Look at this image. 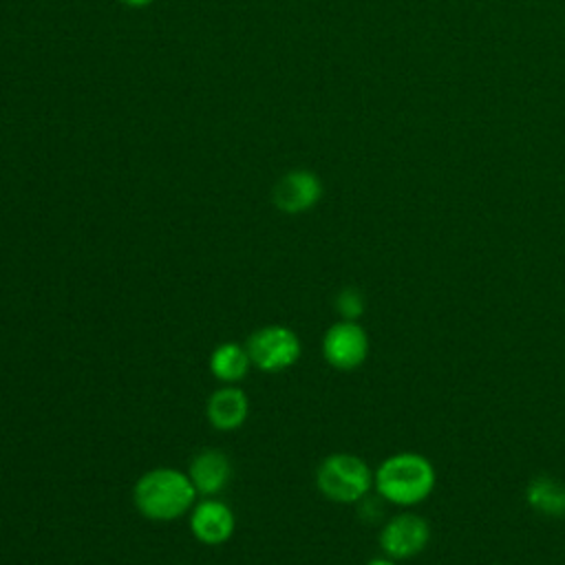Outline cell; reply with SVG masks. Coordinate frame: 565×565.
Masks as SVG:
<instances>
[{"instance_id":"5","label":"cell","mask_w":565,"mask_h":565,"mask_svg":"<svg viewBox=\"0 0 565 565\" xmlns=\"http://www.w3.org/2000/svg\"><path fill=\"white\" fill-rule=\"evenodd\" d=\"M369 333L358 320H338L322 335V358L338 371H353L369 358Z\"/></svg>"},{"instance_id":"1","label":"cell","mask_w":565,"mask_h":565,"mask_svg":"<svg viewBox=\"0 0 565 565\" xmlns=\"http://www.w3.org/2000/svg\"><path fill=\"white\" fill-rule=\"evenodd\" d=\"M196 497V488L192 486L188 472L168 466L143 472L132 488L137 510L150 521L181 519L192 510Z\"/></svg>"},{"instance_id":"13","label":"cell","mask_w":565,"mask_h":565,"mask_svg":"<svg viewBox=\"0 0 565 565\" xmlns=\"http://www.w3.org/2000/svg\"><path fill=\"white\" fill-rule=\"evenodd\" d=\"M364 296L355 287H344L335 296V311L340 313V320H358L364 313Z\"/></svg>"},{"instance_id":"15","label":"cell","mask_w":565,"mask_h":565,"mask_svg":"<svg viewBox=\"0 0 565 565\" xmlns=\"http://www.w3.org/2000/svg\"><path fill=\"white\" fill-rule=\"evenodd\" d=\"M124 4H128V7H146V4H150L152 0H121Z\"/></svg>"},{"instance_id":"11","label":"cell","mask_w":565,"mask_h":565,"mask_svg":"<svg viewBox=\"0 0 565 565\" xmlns=\"http://www.w3.org/2000/svg\"><path fill=\"white\" fill-rule=\"evenodd\" d=\"M525 501L539 514L554 519L565 516V481L550 475H539L525 486Z\"/></svg>"},{"instance_id":"7","label":"cell","mask_w":565,"mask_h":565,"mask_svg":"<svg viewBox=\"0 0 565 565\" xmlns=\"http://www.w3.org/2000/svg\"><path fill=\"white\" fill-rule=\"evenodd\" d=\"M236 516L227 503L216 497H203L190 510V532L203 545H221L232 539Z\"/></svg>"},{"instance_id":"14","label":"cell","mask_w":565,"mask_h":565,"mask_svg":"<svg viewBox=\"0 0 565 565\" xmlns=\"http://www.w3.org/2000/svg\"><path fill=\"white\" fill-rule=\"evenodd\" d=\"M366 565H397V561H393L388 556H377V558H371Z\"/></svg>"},{"instance_id":"9","label":"cell","mask_w":565,"mask_h":565,"mask_svg":"<svg viewBox=\"0 0 565 565\" xmlns=\"http://www.w3.org/2000/svg\"><path fill=\"white\" fill-rule=\"evenodd\" d=\"M205 415L212 428L221 433L238 430L249 415L247 393L238 384H223L210 395L205 404Z\"/></svg>"},{"instance_id":"2","label":"cell","mask_w":565,"mask_h":565,"mask_svg":"<svg viewBox=\"0 0 565 565\" xmlns=\"http://www.w3.org/2000/svg\"><path fill=\"white\" fill-rule=\"evenodd\" d=\"M435 481L437 475L430 459L413 450L395 452L373 470V488L377 494L399 508H413L428 499Z\"/></svg>"},{"instance_id":"8","label":"cell","mask_w":565,"mask_h":565,"mask_svg":"<svg viewBox=\"0 0 565 565\" xmlns=\"http://www.w3.org/2000/svg\"><path fill=\"white\" fill-rule=\"evenodd\" d=\"M271 199L280 212L302 214L322 199V181L311 170H291L278 179Z\"/></svg>"},{"instance_id":"12","label":"cell","mask_w":565,"mask_h":565,"mask_svg":"<svg viewBox=\"0 0 565 565\" xmlns=\"http://www.w3.org/2000/svg\"><path fill=\"white\" fill-rule=\"evenodd\" d=\"M249 353L238 342H223L210 355V373L221 384H238L249 373Z\"/></svg>"},{"instance_id":"3","label":"cell","mask_w":565,"mask_h":565,"mask_svg":"<svg viewBox=\"0 0 565 565\" xmlns=\"http://www.w3.org/2000/svg\"><path fill=\"white\" fill-rule=\"evenodd\" d=\"M316 486L333 503H360L373 488V470L358 455L333 452L320 461Z\"/></svg>"},{"instance_id":"4","label":"cell","mask_w":565,"mask_h":565,"mask_svg":"<svg viewBox=\"0 0 565 565\" xmlns=\"http://www.w3.org/2000/svg\"><path fill=\"white\" fill-rule=\"evenodd\" d=\"M245 349L252 366L265 373H278L294 366L302 353L300 338L285 324H265L256 329L247 338Z\"/></svg>"},{"instance_id":"6","label":"cell","mask_w":565,"mask_h":565,"mask_svg":"<svg viewBox=\"0 0 565 565\" xmlns=\"http://www.w3.org/2000/svg\"><path fill=\"white\" fill-rule=\"evenodd\" d=\"M430 541V525L424 516L402 512L391 516L380 530V550L393 561H406L426 550Z\"/></svg>"},{"instance_id":"10","label":"cell","mask_w":565,"mask_h":565,"mask_svg":"<svg viewBox=\"0 0 565 565\" xmlns=\"http://www.w3.org/2000/svg\"><path fill=\"white\" fill-rule=\"evenodd\" d=\"M188 477L199 497H216L232 479V463L225 452L216 448H203L192 457Z\"/></svg>"}]
</instances>
